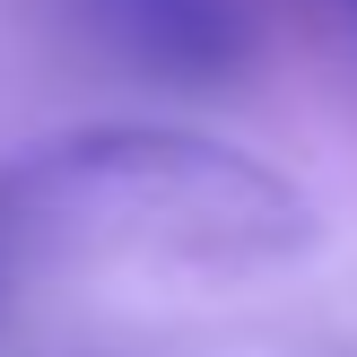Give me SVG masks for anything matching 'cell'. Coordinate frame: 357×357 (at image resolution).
Returning a JSON list of instances; mask_svg holds the SVG:
<instances>
[{
	"label": "cell",
	"instance_id": "1",
	"mask_svg": "<svg viewBox=\"0 0 357 357\" xmlns=\"http://www.w3.org/2000/svg\"><path fill=\"white\" fill-rule=\"evenodd\" d=\"M314 244L288 174L174 122H87L0 166V288L70 271H271Z\"/></svg>",
	"mask_w": 357,
	"mask_h": 357
},
{
	"label": "cell",
	"instance_id": "2",
	"mask_svg": "<svg viewBox=\"0 0 357 357\" xmlns=\"http://www.w3.org/2000/svg\"><path fill=\"white\" fill-rule=\"evenodd\" d=\"M87 35L149 79L209 87L253 52V0H79Z\"/></svg>",
	"mask_w": 357,
	"mask_h": 357
},
{
	"label": "cell",
	"instance_id": "3",
	"mask_svg": "<svg viewBox=\"0 0 357 357\" xmlns=\"http://www.w3.org/2000/svg\"><path fill=\"white\" fill-rule=\"evenodd\" d=\"M349 9H357V0H349Z\"/></svg>",
	"mask_w": 357,
	"mask_h": 357
}]
</instances>
